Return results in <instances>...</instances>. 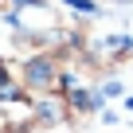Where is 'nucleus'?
I'll return each mask as SVG.
<instances>
[{
    "mask_svg": "<svg viewBox=\"0 0 133 133\" xmlns=\"http://www.w3.org/2000/svg\"><path fill=\"white\" fill-rule=\"evenodd\" d=\"M24 86H31V90H39V94H47V90H59L63 86V71L55 66V59H28L24 63Z\"/></svg>",
    "mask_w": 133,
    "mask_h": 133,
    "instance_id": "1",
    "label": "nucleus"
},
{
    "mask_svg": "<svg viewBox=\"0 0 133 133\" xmlns=\"http://www.w3.org/2000/svg\"><path fill=\"white\" fill-rule=\"evenodd\" d=\"M121 90H125L121 82H106L102 86V98H121Z\"/></svg>",
    "mask_w": 133,
    "mask_h": 133,
    "instance_id": "2",
    "label": "nucleus"
},
{
    "mask_svg": "<svg viewBox=\"0 0 133 133\" xmlns=\"http://www.w3.org/2000/svg\"><path fill=\"white\" fill-rule=\"evenodd\" d=\"M0 4H4V0H0Z\"/></svg>",
    "mask_w": 133,
    "mask_h": 133,
    "instance_id": "3",
    "label": "nucleus"
}]
</instances>
